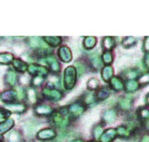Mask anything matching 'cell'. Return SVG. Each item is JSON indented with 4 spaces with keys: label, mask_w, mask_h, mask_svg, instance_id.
Segmentation results:
<instances>
[{
    "label": "cell",
    "mask_w": 149,
    "mask_h": 142,
    "mask_svg": "<svg viewBox=\"0 0 149 142\" xmlns=\"http://www.w3.org/2000/svg\"><path fill=\"white\" fill-rule=\"evenodd\" d=\"M115 118H116V112L113 110H108L105 112V113L103 114V119L107 123H113L115 120Z\"/></svg>",
    "instance_id": "7402d4cb"
},
{
    "label": "cell",
    "mask_w": 149,
    "mask_h": 142,
    "mask_svg": "<svg viewBox=\"0 0 149 142\" xmlns=\"http://www.w3.org/2000/svg\"><path fill=\"white\" fill-rule=\"evenodd\" d=\"M141 142H149V135H145L143 136Z\"/></svg>",
    "instance_id": "c3c4849f"
},
{
    "label": "cell",
    "mask_w": 149,
    "mask_h": 142,
    "mask_svg": "<svg viewBox=\"0 0 149 142\" xmlns=\"http://www.w3.org/2000/svg\"><path fill=\"white\" fill-rule=\"evenodd\" d=\"M136 42H137V40H136L135 38H134V37H127L126 39L123 40L122 45L125 47H130L134 46Z\"/></svg>",
    "instance_id": "f1b7e54d"
},
{
    "label": "cell",
    "mask_w": 149,
    "mask_h": 142,
    "mask_svg": "<svg viewBox=\"0 0 149 142\" xmlns=\"http://www.w3.org/2000/svg\"><path fill=\"white\" fill-rule=\"evenodd\" d=\"M139 83H140L141 84H143V85L149 83V73H145V74H143V76H141V78H140V80H139Z\"/></svg>",
    "instance_id": "ab89813d"
},
{
    "label": "cell",
    "mask_w": 149,
    "mask_h": 142,
    "mask_svg": "<svg viewBox=\"0 0 149 142\" xmlns=\"http://www.w3.org/2000/svg\"><path fill=\"white\" fill-rule=\"evenodd\" d=\"M58 54L59 59L63 61V62H69L72 61V54L71 52V49L66 47V46H62L58 48Z\"/></svg>",
    "instance_id": "3957f363"
},
{
    "label": "cell",
    "mask_w": 149,
    "mask_h": 142,
    "mask_svg": "<svg viewBox=\"0 0 149 142\" xmlns=\"http://www.w3.org/2000/svg\"><path fill=\"white\" fill-rule=\"evenodd\" d=\"M116 135L117 133L115 129H107L105 133L102 134L100 140V142H112L116 137Z\"/></svg>",
    "instance_id": "9c48e42d"
},
{
    "label": "cell",
    "mask_w": 149,
    "mask_h": 142,
    "mask_svg": "<svg viewBox=\"0 0 149 142\" xmlns=\"http://www.w3.org/2000/svg\"><path fill=\"white\" fill-rule=\"evenodd\" d=\"M14 126V120L11 119H7L0 123V134H5L6 132L10 131Z\"/></svg>",
    "instance_id": "8fae6325"
},
{
    "label": "cell",
    "mask_w": 149,
    "mask_h": 142,
    "mask_svg": "<svg viewBox=\"0 0 149 142\" xmlns=\"http://www.w3.org/2000/svg\"><path fill=\"white\" fill-rule=\"evenodd\" d=\"M90 142H96V141H90Z\"/></svg>",
    "instance_id": "816d5d0a"
},
{
    "label": "cell",
    "mask_w": 149,
    "mask_h": 142,
    "mask_svg": "<svg viewBox=\"0 0 149 142\" xmlns=\"http://www.w3.org/2000/svg\"><path fill=\"white\" fill-rule=\"evenodd\" d=\"M34 112L38 116H48L53 112V109L47 105H38L35 107Z\"/></svg>",
    "instance_id": "52a82bcc"
},
{
    "label": "cell",
    "mask_w": 149,
    "mask_h": 142,
    "mask_svg": "<svg viewBox=\"0 0 149 142\" xmlns=\"http://www.w3.org/2000/svg\"><path fill=\"white\" fill-rule=\"evenodd\" d=\"M24 128H25V131H26V134H27L32 135V134L35 133V130H36V128H37V126H36V124H34V123L28 122V123L25 125Z\"/></svg>",
    "instance_id": "4dcf8cb0"
},
{
    "label": "cell",
    "mask_w": 149,
    "mask_h": 142,
    "mask_svg": "<svg viewBox=\"0 0 149 142\" xmlns=\"http://www.w3.org/2000/svg\"><path fill=\"white\" fill-rule=\"evenodd\" d=\"M67 110L72 117H79L85 112V106L80 103H74L72 104Z\"/></svg>",
    "instance_id": "8992f818"
},
{
    "label": "cell",
    "mask_w": 149,
    "mask_h": 142,
    "mask_svg": "<svg viewBox=\"0 0 149 142\" xmlns=\"http://www.w3.org/2000/svg\"><path fill=\"white\" fill-rule=\"evenodd\" d=\"M4 79H5V83L9 86L12 87V86H14L16 84L17 76V74L13 70H9V71L6 72V75H5Z\"/></svg>",
    "instance_id": "4fadbf2b"
},
{
    "label": "cell",
    "mask_w": 149,
    "mask_h": 142,
    "mask_svg": "<svg viewBox=\"0 0 149 142\" xmlns=\"http://www.w3.org/2000/svg\"><path fill=\"white\" fill-rule=\"evenodd\" d=\"M25 94H26V97H27L28 100L31 103H32V104L36 103V101H37V92H36V90H35V89L33 87L28 88Z\"/></svg>",
    "instance_id": "cb8c5ba5"
},
{
    "label": "cell",
    "mask_w": 149,
    "mask_h": 142,
    "mask_svg": "<svg viewBox=\"0 0 149 142\" xmlns=\"http://www.w3.org/2000/svg\"><path fill=\"white\" fill-rule=\"evenodd\" d=\"M27 42L30 47L33 48H41L43 47V41L39 37H29Z\"/></svg>",
    "instance_id": "2e32d148"
},
{
    "label": "cell",
    "mask_w": 149,
    "mask_h": 142,
    "mask_svg": "<svg viewBox=\"0 0 149 142\" xmlns=\"http://www.w3.org/2000/svg\"><path fill=\"white\" fill-rule=\"evenodd\" d=\"M147 103L149 105V94L148 95V97H147Z\"/></svg>",
    "instance_id": "f907efd6"
},
{
    "label": "cell",
    "mask_w": 149,
    "mask_h": 142,
    "mask_svg": "<svg viewBox=\"0 0 149 142\" xmlns=\"http://www.w3.org/2000/svg\"><path fill=\"white\" fill-rule=\"evenodd\" d=\"M138 114H139L140 119L142 121H146V120L149 119V110H148V109H143L142 108V109L139 110Z\"/></svg>",
    "instance_id": "836d02e7"
},
{
    "label": "cell",
    "mask_w": 149,
    "mask_h": 142,
    "mask_svg": "<svg viewBox=\"0 0 149 142\" xmlns=\"http://www.w3.org/2000/svg\"><path fill=\"white\" fill-rule=\"evenodd\" d=\"M38 65L31 64V65L28 67V69H27L28 72H29L31 75H36V74H38Z\"/></svg>",
    "instance_id": "60d3db41"
},
{
    "label": "cell",
    "mask_w": 149,
    "mask_h": 142,
    "mask_svg": "<svg viewBox=\"0 0 149 142\" xmlns=\"http://www.w3.org/2000/svg\"><path fill=\"white\" fill-rule=\"evenodd\" d=\"M24 94H25V93H24V90H23V89H21V88H19V89H18V93H17V95H18V97H19V98H20V99L24 97Z\"/></svg>",
    "instance_id": "7dc6e473"
},
{
    "label": "cell",
    "mask_w": 149,
    "mask_h": 142,
    "mask_svg": "<svg viewBox=\"0 0 149 142\" xmlns=\"http://www.w3.org/2000/svg\"><path fill=\"white\" fill-rule=\"evenodd\" d=\"M77 78L76 69L72 66L67 67L64 71V86L66 90H72L75 83Z\"/></svg>",
    "instance_id": "6da1fadb"
},
{
    "label": "cell",
    "mask_w": 149,
    "mask_h": 142,
    "mask_svg": "<svg viewBox=\"0 0 149 142\" xmlns=\"http://www.w3.org/2000/svg\"><path fill=\"white\" fill-rule=\"evenodd\" d=\"M126 90L127 92H134L139 88V83L135 80H129L126 83Z\"/></svg>",
    "instance_id": "603a6c76"
},
{
    "label": "cell",
    "mask_w": 149,
    "mask_h": 142,
    "mask_svg": "<svg viewBox=\"0 0 149 142\" xmlns=\"http://www.w3.org/2000/svg\"><path fill=\"white\" fill-rule=\"evenodd\" d=\"M99 87V81L95 78H92L87 82V88L91 90H95Z\"/></svg>",
    "instance_id": "1f68e13d"
},
{
    "label": "cell",
    "mask_w": 149,
    "mask_h": 142,
    "mask_svg": "<svg viewBox=\"0 0 149 142\" xmlns=\"http://www.w3.org/2000/svg\"><path fill=\"white\" fill-rule=\"evenodd\" d=\"M46 63L49 65L50 70L53 73H58L60 70V66L59 63L58 62L57 59L53 56V55H49L46 57L45 59Z\"/></svg>",
    "instance_id": "ba28073f"
},
{
    "label": "cell",
    "mask_w": 149,
    "mask_h": 142,
    "mask_svg": "<svg viewBox=\"0 0 149 142\" xmlns=\"http://www.w3.org/2000/svg\"><path fill=\"white\" fill-rule=\"evenodd\" d=\"M17 92L16 90H7L1 94V99L5 103L10 104L17 97Z\"/></svg>",
    "instance_id": "30bf717a"
},
{
    "label": "cell",
    "mask_w": 149,
    "mask_h": 142,
    "mask_svg": "<svg viewBox=\"0 0 149 142\" xmlns=\"http://www.w3.org/2000/svg\"><path fill=\"white\" fill-rule=\"evenodd\" d=\"M73 142H85V141H83L82 140H76V141H74Z\"/></svg>",
    "instance_id": "681fc988"
},
{
    "label": "cell",
    "mask_w": 149,
    "mask_h": 142,
    "mask_svg": "<svg viewBox=\"0 0 149 142\" xmlns=\"http://www.w3.org/2000/svg\"><path fill=\"white\" fill-rule=\"evenodd\" d=\"M20 82H21L23 84H26V83H28V76H25V75L22 76L20 77Z\"/></svg>",
    "instance_id": "bcb514c9"
},
{
    "label": "cell",
    "mask_w": 149,
    "mask_h": 142,
    "mask_svg": "<svg viewBox=\"0 0 149 142\" xmlns=\"http://www.w3.org/2000/svg\"><path fill=\"white\" fill-rule=\"evenodd\" d=\"M56 137V132L52 128L40 130L37 134V138L40 141H50Z\"/></svg>",
    "instance_id": "277c9868"
},
{
    "label": "cell",
    "mask_w": 149,
    "mask_h": 142,
    "mask_svg": "<svg viewBox=\"0 0 149 142\" xmlns=\"http://www.w3.org/2000/svg\"><path fill=\"white\" fill-rule=\"evenodd\" d=\"M113 75V69L111 66H106L105 68H103L101 72V76L104 81L106 82L110 81V79H112Z\"/></svg>",
    "instance_id": "ac0fdd59"
},
{
    "label": "cell",
    "mask_w": 149,
    "mask_h": 142,
    "mask_svg": "<svg viewBox=\"0 0 149 142\" xmlns=\"http://www.w3.org/2000/svg\"><path fill=\"white\" fill-rule=\"evenodd\" d=\"M138 76V73L135 69H129L125 73V76L128 80H134Z\"/></svg>",
    "instance_id": "8d00e7d4"
},
{
    "label": "cell",
    "mask_w": 149,
    "mask_h": 142,
    "mask_svg": "<svg viewBox=\"0 0 149 142\" xmlns=\"http://www.w3.org/2000/svg\"><path fill=\"white\" fill-rule=\"evenodd\" d=\"M96 42H97V40L95 37L88 36V37L85 38V40L83 41V45H84V47L86 49H92L95 47Z\"/></svg>",
    "instance_id": "d6986e66"
},
{
    "label": "cell",
    "mask_w": 149,
    "mask_h": 142,
    "mask_svg": "<svg viewBox=\"0 0 149 142\" xmlns=\"http://www.w3.org/2000/svg\"><path fill=\"white\" fill-rule=\"evenodd\" d=\"M102 47L105 50L109 51L114 47V40L113 37H105L102 41Z\"/></svg>",
    "instance_id": "44dd1931"
},
{
    "label": "cell",
    "mask_w": 149,
    "mask_h": 142,
    "mask_svg": "<svg viewBox=\"0 0 149 142\" xmlns=\"http://www.w3.org/2000/svg\"><path fill=\"white\" fill-rule=\"evenodd\" d=\"M5 110L14 113H23L26 111V105L22 103H10L4 106Z\"/></svg>",
    "instance_id": "5b68a950"
},
{
    "label": "cell",
    "mask_w": 149,
    "mask_h": 142,
    "mask_svg": "<svg viewBox=\"0 0 149 142\" xmlns=\"http://www.w3.org/2000/svg\"><path fill=\"white\" fill-rule=\"evenodd\" d=\"M110 84H111L112 88L113 90H117V91H120V90H121L124 88L123 83H122V81L119 77H113L110 80Z\"/></svg>",
    "instance_id": "ffe728a7"
},
{
    "label": "cell",
    "mask_w": 149,
    "mask_h": 142,
    "mask_svg": "<svg viewBox=\"0 0 149 142\" xmlns=\"http://www.w3.org/2000/svg\"><path fill=\"white\" fill-rule=\"evenodd\" d=\"M119 106L121 110L123 111H128L131 109L132 107V99L127 97H122L120 99L119 101Z\"/></svg>",
    "instance_id": "e0dca14e"
},
{
    "label": "cell",
    "mask_w": 149,
    "mask_h": 142,
    "mask_svg": "<svg viewBox=\"0 0 149 142\" xmlns=\"http://www.w3.org/2000/svg\"><path fill=\"white\" fill-rule=\"evenodd\" d=\"M91 59V63L93 65V67L95 69H98L100 68V65H101V60L98 54H93L90 57Z\"/></svg>",
    "instance_id": "d4e9b609"
},
{
    "label": "cell",
    "mask_w": 149,
    "mask_h": 142,
    "mask_svg": "<svg viewBox=\"0 0 149 142\" xmlns=\"http://www.w3.org/2000/svg\"><path fill=\"white\" fill-rule=\"evenodd\" d=\"M109 94H110V92L107 88H102L98 91L96 97L98 100H105L109 97Z\"/></svg>",
    "instance_id": "484cf974"
},
{
    "label": "cell",
    "mask_w": 149,
    "mask_h": 142,
    "mask_svg": "<svg viewBox=\"0 0 149 142\" xmlns=\"http://www.w3.org/2000/svg\"><path fill=\"white\" fill-rule=\"evenodd\" d=\"M14 56L10 53H0V65H8L12 62Z\"/></svg>",
    "instance_id": "9a60e30c"
},
{
    "label": "cell",
    "mask_w": 149,
    "mask_h": 142,
    "mask_svg": "<svg viewBox=\"0 0 149 142\" xmlns=\"http://www.w3.org/2000/svg\"><path fill=\"white\" fill-rule=\"evenodd\" d=\"M42 93L45 97H46L47 99H49L52 102H58L63 97V93L60 90H58L57 89H52L50 87H46V88L43 89Z\"/></svg>",
    "instance_id": "7a4b0ae2"
},
{
    "label": "cell",
    "mask_w": 149,
    "mask_h": 142,
    "mask_svg": "<svg viewBox=\"0 0 149 142\" xmlns=\"http://www.w3.org/2000/svg\"><path fill=\"white\" fill-rule=\"evenodd\" d=\"M43 82H44V77L38 75V76H34V77L32 78V80H31V84H32L33 87H39V86L42 84Z\"/></svg>",
    "instance_id": "e575fe53"
},
{
    "label": "cell",
    "mask_w": 149,
    "mask_h": 142,
    "mask_svg": "<svg viewBox=\"0 0 149 142\" xmlns=\"http://www.w3.org/2000/svg\"><path fill=\"white\" fill-rule=\"evenodd\" d=\"M116 133L120 137H127L130 135V129L126 126H119L116 130Z\"/></svg>",
    "instance_id": "4316f807"
},
{
    "label": "cell",
    "mask_w": 149,
    "mask_h": 142,
    "mask_svg": "<svg viewBox=\"0 0 149 142\" xmlns=\"http://www.w3.org/2000/svg\"><path fill=\"white\" fill-rule=\"evenodd\" d=\"M75 66H76V69H77L78 76H81L85 73V66L81 62H79V61H77L75 63Z\"/></svg>",
    "instance_id": "74e56055"
},
{
    "label": "cell",
    "mask_w": 149,
    "mask_h": 142,
    "mask_svg": "<svg viewBox=\"0 0 149 142\" xmlns=\"http://www.w3.org/2000/svg\"><path fill=\"white\" fill-rule=\"evenodd\" d=\"M144 64L146 68L149 69V53H147V54L144 57Z\"/></svg>",
    "instance_id": "f6af8a7d"
},
{
    "label": "cell",
    "mask_w": 149,
    "mask_h": 142,
    "mask_svg": "<svg viewBox=\"0 0 149 142\" xmlns=\"http://www.w3.org/2000/svg\"><path fill=\"white\" fill-rule=\"evenodd\" d=\"M93 137H94L95 139H100V136H101L102 134H103V128H102V126H101L100 125H97V126L93 128Z\"/></svg>",
    "instance_id": "d590c367"
},
{
    "label": "cell",
    "mask_w": 149,
    "mask_h": 142,
    "mask_svg": "<svg viewBox=\"0 0 149 142\" xmlns=\"http://www.w3.org/2000/svg\"><path fill=\"white\" fill-rule=\"evenodd\" d=\"M21 140V134L18 131H13L9 135V142H19Z\"/></svg>",
    "instance_id": "83f0119b"
},
{
    "label": "cell",
    "mask_w": 149,
    "mask_h": 142,
    "mask_svg": "<svg viewBox=\"0 0 149 142\" xmlns=\"http://www.w3.org/2000/svg\"><path fill=\"white\" fill-rule=\"evenodd\" d=\"M143 49H144L145 52L149 53V37H146V39L144 40Z\"/></svg>",
    "instance_id": "b9f144b4"
},
{
    "label": "cell",
    "mask_w": 149,
    "mask_h": 142,
    "mask_svg": "<svg viewBox=\"0 0 149 142\" xmlns=\"http://www.w3.org/2000/svg\"><path fill=\"white\" fill-rule=\"evenodd\" d=\"M44 40L51 47H58L62 42V39L59 36H45Z\"/></svg>",
    "instance_id": "7c38bea8"
},
{
    "label": "cell",
    "mask_w": 149,
    "mask_h": 142,
    "mask_svg": "<svg viewBox=\"0 0 149 142\" xmlns=\"http://www.w3.org/2000/svg\"><path fill=\"white\" fill-rule=\"evenodd\" d=\"M94 100H95V96L93 93H86L83 97V102L86 105H91L94 102Z\"/></svg>",
    "instance_id": "d6a6232c"
},
{
    "label": "cell",
    "mask_w": 149,
    "mask_h": 142,
    "mask_svg": "<svg viewBox=\"0 0 149 142\" xmlns=\"http://www.w3.org/2000/svg\"><path fill=\"white\" fill-rule=\"evenodd\" d=\"M113 54H112V53L110 52V51H106L104 54H103V55H102V60H103V61L106 63V64H107V65H109V64H111L112 63V61H113Z\"/></svg>",
    "instance_id": "f546056e"
},
{
    "label": "cell",
    "mask_w": 149,
    "mask_h": 142,
    "mask_svg": "<svg viewBox=\"0 0 149 142\" xmlns=\"http://www.w3.org/2000/svg\"><path fill=\"white\" fill-rule=\"evenodd\" d=\"M13 50L16 52V53H21V52H23L24 51V47H22V46H20V45H15L14 47H13Z\"/></svg>",
    "instance_id": "ee69618b"
},
{
    "label": "cell",
    "mask_w": 149,
    "mask_h": 142,
    "mask_svg": "<svg viewBox=\"0 0 149 142\" xmlns=\"http://www.w3.org/2000/svg\"><path fill=\"white\" fill-rule=\"evenodd\" d=\"M49 73V70L44 66H38V75L41 76H45Z\"/></svg>",
    "instance_id": "f35d334b"
},
{
    "label": "cell",
    "mask_w": 149,
    "mask_h": 142,
    "mask_svg": "<svg viewBox=\"0 0 149 142\" xmlns=\"http://www.w3.org/2000/svg\"><path fill=\"white\" fill-rule=\"evenodd\" d=\"M9 114L10 113L8 112H4V111H3V110L0 109V122L1 121H3L9 116Z\"/></svg>",
    "instance_id": "7bdbcfd3"
},
{
    "label": "cell",
    "mask_w": 149,
    "mask_h": 142,
    "mask_svg": "<svg viewBox=\"0 0 149 142\" xmlns=\"http://www.w3.org/2000/svg\"><path fill=\"white\" fill-rule=\"evenodd\" d=\"M12 65H13L14 69H15L17 71L21 72V73L25 72V71L27 70V69H28V67H27L26 63H25V62H24L23 61L19 60V59H15V60H13V61H12Z\"/></svg>",
    "instance_id": "5bb4252c"
}]
</instances>
